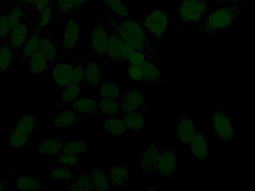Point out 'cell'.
<instances>
[{
	"label": "cell",
	"instance_id": "41",
	"mask_svg": "<svg viewBox=\"0 0 255 191\" xmlns=\"http://www.w3.org/2000/svg\"><path fill=\"white\" fill-rule=\"evenodd\" d=\"M55 13V1H54L53 3L49 4L45 10H43L40 14L36 16L37 17V25L36 26L38 27L41 30L46 28L50 23Z\"/></svg>",
	"mask_w": 255,
	"mask_h": 191
},
{
	"label": "cell",
	"instance_id": "3",
	"mask_svg": "<svg viewBox=\"0 0 255 191\" xmlns=\"http://www.w3.org/2000/svg\"><path fill=\"white\" fill-rule=\"evenodd\" d=\"M164 70L161 59L154 54L141 66H129L128 79L131 82H141L147 85L164 83L162 74Z\"/></svg>",
	"mask_w": 255,
	"mask_h": 191
},
{
	"label": "cell",
	"instance_id": "32",
	"mask_svg": "<svg viewBox=\"0 0 255 191\" xmlns=\"http://www.w3.org/2000/svg\"><path fill=\"white\" fill-rule=\"evenodd\" d=\"M55 13H58V19L66 22L73 16L75 10L74 0H55Z\"/></svg>",
	"mask_w": 255,
	"mask_h": 191
},
{
	"label": "cell",
	"instance_id": "24",
	"mask_svg": "<svg viewBox=\"0 0 255 191\" xmlns=\"http://www.w3.org/2000/svg\"><path fill=\"white\" fill-rule=\"evenodd\" d=\"M100 128L109 136L114 138L124 136L128 132L125 122L122 118H118V117L105 119L102 122Z\"/></svg>",
	"mask_w": 255,
	"mask_h": 191
},
{
	"label": "cell",
	"instance_id": "10",
	"mask_svg": "<svg viewBox=\"0 0 255 191\" xmlns=\"http://www.w3.org/2000/svg\"><path fill=\"white\" fill-rule=\"evenodd\" d=\"M178 169V162L175 150L167 146L163 151H160L157 159L155 174L161 178L175 179Z\"/></svg>",
	"mask_w": 255,
	"mask_h": 191
},
{
	"label": "cell",
	"instance_id": "15",
	"mask_svg": "<svg viewBox=\"0 0 255 191\" xmlns=\"http://www.w3.org/2000/svg\"><path fill=\"white\" fill-rule=\"evenodd\" d=\"M65 31L61 38V47L70 51L76 47L80 38V22L76 18H69L65 22Z\"/></svg>",
	"mask_w": 255,
	"mask_h": 191
},
{
	"label": "cell",
	"instance_id": "25",
	"mask_svg": "<svg viewBox=\"0 0 255 191\" xmlns=\"http://www.w3.org/2000/svg\"><path fill=\"white\" fill-rule=\"evenodd\" d=\"M121 115L119 100L99 97L98 108L95 117H115Z\"/></svg>",
	"mask_w": 255,
	"mask_h": 191
},
{
	"label": "cell",
	"instance_id": "51",
	"mask_svg": "<svg viewBox=\"0 0 255 191\" xmlns=\"http://www.w3.org/2000/svg\"><path fill=\"white\" fill-rule=\"evenodd\" d=\"M246 1V0H220L218 4H229V3L241 2V1Z\"/></svg>",
	"mask_w": 255,
	"mask_h": 191
},
{
	"label": "cell",
	"instance_id": "5",
	"mask_svg": "<svg viewBox=\"0 0 255 191\" xmlns=\"http://www.w3.org/2000/svg\"><path fill=\"white\" fill-rule=\"evenodd\" d=\"M208 4L204 0H181L180 23L177 31L189 22L199 23L208 13Z\"/></svg>",
	"mask_w": 255,
	"mask_h": 191
},
{
	"label": "cell",
	"instance_id": "39",
	"mask_svg": "<svg viewBox=\"0 0 255 191\" xmlns=\"http://www.w3.org/2000/svg\"><path fill=\"white\" fill-rule=\"evenodd\" d=\"M7 10H8L7 16H8L10 31H11L13 28L17 27L21 22H23L24 10L17 2L10 6Z\"/></svg>",
	"mask_w": 255,
	"mask_h": 191
},
{
	"label": "cell",
	"instance_id": "9",
	"mask_svg": "<svg viewBox=\"0 0 255 191\" xmlns=\"http://www.w3.org/2000/svg\"><path fill=\"white\" fill-rule=\"evenodd\" d=\"M119 104L121 116L133 111H146L147 102L145 94L132 87H128L123 90Z\"/></svg>",
	"mask_w": 255,
	"mask_h": 191
},
{
	"label": "cell",
	"instance_id": "36",
	"mask_svg": "<svg viewBox=\"0 0 255 191\" xmlns=\"http://www.w3.org/2000/svg\"><path fill=\"white\" fill-rule=\"evenodd\" d=\"M82 88L80 84H70L65 88H62L61 92V105H67L70 102L81 96Z\"/></svg>",
	"mask_w": 255,
	"mask_h": 191
},
{
	"label": "cell",
	"instance_id": "8",
	"mask_svg": "<svg viewBox=\"0 0 255 191\" xmlns=\"http://www.w3.org/2000/svg\"><path fill=\"white\" fill-rule=\"evenodd\" d=\"M211 122L217 138L223 142L232 143L237 137V129L230 119L219 108L211 110Z\"/></svg>",
	"mask_w": 255,
	"mask_h": 191
},
{
	"label": "cell",
	"instance_id": "43",
	"mask_svg": "<svg viewBox=\"0 0 255 191\" xmlns=\"http://www.w3.org/2000/svg\"><path fill=\"white\" fill-rule=\"evenodd\" d=\"M85 79V66L84 60L78 59L73 63V71H72V79L70 84H80Z\"/></svg>",
	"mask_w": 255,
	"mask_h": 191
},
{
	"label": "cell",
	"instance_id": "42",
	"mask_svg": "<svg viewBox=\"0 0 255 191\" xmlns=\"http://www.w3.org/2000/svg\"><path fill=\"white\" fill-rule=\"evenodd\" d=\"M154 55V52H143V51L135 50L127 60L129 66H141L148 61Z\"/></svg>",
	"mask_w": 255,
	"mask_h": 191
},
{
	"label": "cell",
	"instance_id": "1",
	"mask_svg": "<svg viewBox=\"0 0 255 191\" xmlns=\"http://www.w3.org/2000/svg\"><path fill=\"white\" fill-rule=\"evenodd\" d=\"M106 18L109 26L113 28L124 42L133 46L136 50L153 52L151 42L136 17H120L109 13Z\"/></svg>",
	"mask_w": 255,
	"mask_h": 191
},
{
	"label": "cell",
	"instance_id": "31",
	"mask_svg": "<svg viewBox=\"0 0 255 191\" xmlns=\"http://www.w3.org/2000/svg\"><path fill=\"white\" fill-rule=\"evenodd\" d=\"M68 190L73 191H94L91 182V170H86L81 173L80 176L70 182Z\"/></svg>",
	"mask_w": 255,
	"mask_h": 191
},
{
	"label": "cell",
	"instance_id": "44",
	"mask_svg": "<svg viewBox=\"0 0 255 191\" xmlns=\"http://www.w3.org/2000/svg\"><path fill=\"white\" fill-rule=\"evenodd\" d=\"M10 32V22L7 13H0V43H7Z\"/></svg>",
	"mask_w": 255,
	"mask_h": 191
},
{
	"label": "cell",
	"instance_id": "47",
	"mask_svg": "<svg viewBox=\"0 0 255 191\" xmlns=\"http://www.w3.org/2000/svg\"><path fill=\"white\" fill-rule=\"evenodd\" d=\"M37 0H18L17 3L21 6L22 10H31L34 9Z\"/></svg>",
	"mask_w": 255,
	"mask_h": 191
},
{
	"label": "cell",
	"instance_id": "22",
	"mask_svg": "<svg viewBox=\"0 0 255 191\" xmlns=\"http://www.w3.org/2000/svg\"><path fill=\"white\" fill-rule=\"evenodd\" d=\"M64 142L59 137L43 140L37 148V154L49 157H57L62 153Z\"/></svg>",
	"mask_w": 255,
	"mask_h": 191
},
{
	"label": "cell",
	"instance_id": "26",
	"mask_svg": "<svg viewBox=\"0 0 255 191\" xmlns=\"http://www.w3.org/2000/svg\"><path fill=\"white\" fill-rule=\"evenodd\" d=\"M111 186L121 187L132 181V177L127 169L121 165H114L107 173Z\"/></svg>",
	"mask_w": 255,
	"mask_h": 191
},
{
	"label": "cell",
	"instance_id": "14",
	"mask_svg": "<svg viewBox=\"0 0 255 191\" xmlns=\"http://www.w3.org/2000/svg\"><path fill=\"white\" fill-rule=\"evenodd\" d=\"M41 38L42 30L37 26L31 28L26 41L16 57V60H17L18 64H23L28 61L30 57L38 49Z\"/></svg>",
	"mask_w": 255,
	"mask_h": 191
},
{
	"label": "cell",
	"instance_id": "2",
	"mask_svg": "<svg viewBox=\"0 0 255 191\" xmlns=\"http://www.w3.org/2000/svg\"><path fill=\"white\" fill-rule=\"evenodd\" d=\"M241 12L242 7L238 4L208 12L199 23V31L204 35L210 36L226 31L239 17Z\"/></svg>",
	"mask_w": 255,
	"mask_h": 191
},
{
	"label": "cell",
	"instance_id": "38",
	"mask_svg": "<svg viewBox=\"0 0 255 191\" xmlns=\"http://www.w3.org/2000/svg\"><path fill=\"white\" fill-rule=\"evenodd\" d=\"M88 150V145L85 141L79 139L72 140L64 144L63 153L82 156Z\"/></svg>",
	"mask_w": 255,
	"mask_h": 191
},
{
	"label": "cell",
	"instance_id": "30",
	"mask_svg": "<svg viewBox=\"0 0 255 191\" xmlns=\"http://www.w3.org/2000/svg\"><path fill=\"white\" fill-rule=\"evenodd\" d=\"M28 62V70L36 76H41L43 73L49 69V64L39 49L30 57Z\"/></svg>",
	"mask_w": 255,
	"mask_h": 191
},
{
	"label": "cell",
	"instance_id": "40",
	"mask_svg": "<svg viewBox=\"0 0 255 191\" xmlns=\"http://www.w3.org/2000/svg\"><path fill=\"white\" fill-rule=\"evenodd\" d=\"M104 1L115 16L120 17H129L132 16L126 4L121 0H104Z\"/></svg>",
	"mask_w": 255,
	"mask_h": 191
},
{
	"label": "cell",
	"instance_id": "23",
	"mask_svg": "<svg viewBox=\"0 0 255 191\" xmlns=\"http://www.w3.org/2000/svg\"><path fill=\"white\" fill-rule=\"evenodd\" d=\"M109 46H108L107 58L114 64L121 65V51L124 40L117 34L113 28L109 27Z\"/></svg>",
	"mask_w": 255,
	"mask_h": 191
},
{
	"label": "cell",
	"instance_id": "18",
	"mask_svg": "<svg viewBox=\"0 0 255 191\" xmlns=\"http://www.w3.org/2000/svg\"><path fill=\"white\" fill-rule=\"evenodd\" d=\"M121 118L127 125L128 132L131 135H137L146 127L148 116L146 111H138L122 114Z\"/></svg>",
	"mask_w": 255,
	"mask_h": 191
},
{
	"label": "cell",
	"instance_id": "35",
	"mask_svg": "<svg viewBox=\"0 0 255 191\" xmlns=\"http://www.w3.org/2000/svg\"><path fill=\"white\" fill-rule=\"evenodd\" d=\"M46 176L53 181L71 182L76 178L75 173L67 167L55 166L46 174Z\"/></svg>",
	"mask_w": 255,
	"mask_h": 191
},
{
	"label": "cell",
	"instance_id": "46",
	"mask_svg": "<svg viewBox=\"0 0 255 191\" xmlns=\"http://www.w3.org/2000/svg\"><path fill=\"white\" fill-rule=\"evenodd\" d=\"M54 1H55V0H37L34 7L36 16L40 14L43 10H45L49 4L53 3Z\"/></svg>",
	"mask_w": 255,
	"mask_h": 191
},
{
	"label": "cell",
	"instance_id": "49",
	"mask_svg": "<svg viewBox=\"0 0 255 191\" xmlns=\"http://www.w3.org/2000/svg\"><path fill=\"white\" fill-rule=\"evenodd\" d=\"M74 1L76 12H82L89 3V0H74Z\"/></svg>",
	"mask_w": 255,
	"mask_h": 191
},
{
	"label": "cell",
	"instance_id": "29",
	"mask_svg": "<svg viewBox=\"0 0 255 191\" xmlns=\"http://www.w3.org/2000/svg\"><path fill=\"white\" fill-rule=\"evenodd\" d=\"M38 49L47 61L48 64L54 62L56 58L55 34H49L45 37H42Z\"/></svg>",
	"mask_w": 255,
	"mask_h": 191
},
{
	"label": "cell",
	"instance_id": "7",
	"mask_svg": "<svg viewBox=\"0 0 255 191\" xmlns=\"http://www.w3.org/2000/svg\"><path fill=\"white\" fill-rule=\"evenodd\" d=\"M109 40V28H106L103 19H97L90 31V44L98 61H103L107 56Z\"/></svg>",
	"mask_w": 255,
	"mask_h": 191
},
{
	"label": "cell",
	"instance_id": "20",
	"mask_svg": "<svg viewBox=\"0 0 255 191\" xmlns=\"http://www.w3.org/2000/svg\"><path fill=\"white\" fill-rule=\"evenodd\" d=\"M67 105L70 106V109L84 117L88 115L94 117L98 108V101L94 97L80 96Z\"/></svg>",
	"mask_w": 255,
	"mask_h": 191
},
{
	"label": "cell",
	"instance_id": "33",
	"mask_svg": "<svg viewBox=\"0 0 255 191\" xmlns=\"http://www.w3.org/2000/svg\"><path fill=\"white\" fill-rule=\"evenodd\" d=\"M14 55L8 43L1 44L0 47V74L8 71L13 67Z\"/></svg>",
	"mask_w": 255,
	"mask_h": 191
},
{
	"label": "cell",
	"instance_id": "50",
	"mask_svg": "<svg viewBox=\"0 0 255 191\" xmlns=\"http://www.w3.org/2000/svg\"><path fill=\"white\" fill-rule=\"evenodd\" d=\"M18 0H0V11L8 9L12 4L17 2Z\"/></svg>",
	"mask_w": 255,
	"mask_h": 191
},
{
	"label": "cell",
	"instance_id": "52",
	"mask_svg": "<svg viewBox=\"0 0 255 191\" xmlns=\"http://www.w3.org/2000/svg\"><path fill=\"white\" fill-rule=\"evenodd\" d=\"M157 189H157V188H155V187L147 188V191H157Z\"/></svg>",
	"mask_w": 255,
	"mask_h": 191
},
{
	"label": "cell",
	"instance_id": "45",
	"mask_svg": "<svg viewBox=\"0 0 255 191\" xmlns=\"http://www.w3.org/2000/svg\"><path fill=\"white\" fill-rule=\"evenodd\" d=\"M136 50L134 47L128 43L124 41L122 46V51H121V64H124L125 61H127L129 57L131 55L134 51Z\"/></svg>",
	"mask_w": 255,
	"mask_h": 191
},
{
	"label": "cell",
	"instance_id": "6",
	"mask_svg": "<svg viewBox=\"0 0 255 191\" xmlns=\"http://www.w3.org/2000/svg\"><path fill=\"white\" fill-rule=\"evenodd\" d=\"M170 28V15L164 10H154L143 19V28L151 37L159 40Z\"/></svg>",
	"mask_w": 255,
	"mask_h": 191
},
{
	"label": "cell",
	"instance_id": "4",
	"mask_svg": "<svg viewBox=\"0 0 255 191\" xmlns=\"http://www.w3.org/2000/svg\"><path fill=\"white\" fill-rule=\"evenodd\" d=\"M37 127V118L31 113L22 116L8 136V147L14 151L23 150Z\"/></svg>",
	"mask_w": 255,
	"mask_h": 191
},
{
	"label": "cell",
	"instance_id": "12",
	"mask_svg": "<svg viewBox=\"0 0 255 191\" xmlns=\"http://www.w3.org/2000/svg\"><path fill=\"white\" fill-rule=\"evenodd\" d=\"M187 151L190 159L196 162H206L209 158V142L200 127L196 131Z\"/></svg>",
	"mask_w": 255,
	"mask_h": 191
},
{
	"label": "cell",
	"instance_id": "34",
	"mask_svg": "<svg viewBox=\"0 0 255 191\" xmlns=\"http://www.w3.org/2000/svg\"><path fill=\"white\" fill-rule=\"evenodd\" d=\"M91 182L94 191H106L111 186L107 173L100 168H94L91 171Z\"/></svg>",
	"mask_w": 255,
	"mask_h": 191
},
{
	"label": "cell",
	"instance_id": "21",
	"mask_svg": "<svg viewBox=\"0 0 255 191\" xmlns=\"http://www.w3.org/2000/svg\"><path fill=\"white\" fill-rule=\"evenodd\" d=\"M73 62L58 63L52 70V79L60 88H64L71 82Z\"/></svg>",
	"mask_w": 255,
	"mask_h": 191
},
{
	"label": "cell",
	"instance_id": "17",
	"mask_svg": "<svg viewBox=\"0 0 255 191\" xmlns=\"http://www.w3.org/2000/svg\"><path fill=\"white\" fill-rule=\"evenodd\" d=\"M84 116L76 113L72 109L62 110L56 117L49 122L51 128L53 129H66L76 126L84 119Z\"/></svg>",
	"mask_w": 255,
	"mask_h": 191
},
{
	"label": "cell",
	"instance_id": "48",
	"mask_svg": "<svg viewBox=\"0 0 255 191\" xmlns=\"http://www.w3.org/2000/svg\"><path fill=\"white\" fill-rule=\"evenodd\" d=\"M12 177V172L6 174L0 180V191H7L8 189V183Z\"/></svg>",
	"mask_w": 255,
	"mask_h": 191
},
{
	"label": "cell",
	"instance_id": "37",
	"mask_svg": "<svg viewBox=\"0 0 255 191\" xmlns=\"http://www.w3.org/2000/svg\"><path fill=\"white\" fill-rule=\"evenodd\" d=\"M79 164L80 156L63 153L52 161V165L53 166L67 167L70 168L78 166Z\"/></svg>",
	"mask_w": 255,
	"mask_h": 191
},
{
	"label": "cell",
	"instance_id": "28",
	"mask_svg": "<svg viewBox=\"0 0 255 191\" xmlns=\"http://www.w3.org/2000/svg\"><path fill=\"white\" fill-rule=\"evenodd\" d=\"M41 178L31 175H19L14 182L13 187L21 191H37L42 190Z\"/></svg>",
	"mask_w": 255,
	"mask_h": 191
},
{
	"label": "cell",
	"instance_id": "13",
	"mask_svg": "<svg viewBox=\"0 0 255 191\" xmlns=\"http://www.w3.org/2000/svg\"><path fill=\"white\" fill-rule=\"evenodd\" d=\"M160 151V147L155 142L149 143L142 150V155L138 162V166L140 168L145 177H150L155 174L157 159Z\"/></svg>",
	"mask_w": 255,
	"mask_h": 191
},
{
	"label": "cell",
	"instance_id": "16",
	"mask_svg": "<svg viewBox=\"0 0 255 191\" xmlns=\"http://www.w3.org/2000/svg\"><path fill=\"white\" fill-rule=\"evenodd\" d=\"M85 66V87L90 89L97 90L103 79V72L97 61H94L89 55L84 60Z\"/></svg>",
	"mask_w": 255,
	"mask_h": 191
},
{
	"label": "cell",
	"instance_id": "27",
	"mask_svg": "<svg viewBox=\"0 0 255 191\" xmlns=\"http://www.w3.org/2000/svg\"><path fill=\"white\" fill-rule=\"evenodd\" d=\"M99 97L119 100L123 94V88L110 79H103L97 88Z\"/></svg>",
	"mask_w": 255,
	"mask_h": 191
},
{
	"label": "cell",
	"instance_id": "11",
	"mask_svg": "<svg viewBox=\"0 0 255 191\" xmlns=\"http://www.w3.org/2000/svg\"><path fill=\"white\" fill-rule=\"evenodd\" d=\"M175 126L178 141L184 147H188L199 129V124L186 111H181L175 120Z\"/></svg>",
	"mask_w": 255,
	"mask_h": 191
},
{
	"label": "cell",
	"instance_id": "19",
	"mask_svg": "<svg viewBox=\"0 0 255 191\" xmlns=\"http://www.w3.org/2000/svg\"><path fill=\"white\" fill-rule=\"evenodd\" d=\"M30 30H31V27L28 26V24L25 23L23 21L17 27L10 31L7 43L13 50L15 60L19 55L24 43L26 41Z\"/></svg>",
	"mask_w": 255,
	"mask_h": 191
}]
</instances>
